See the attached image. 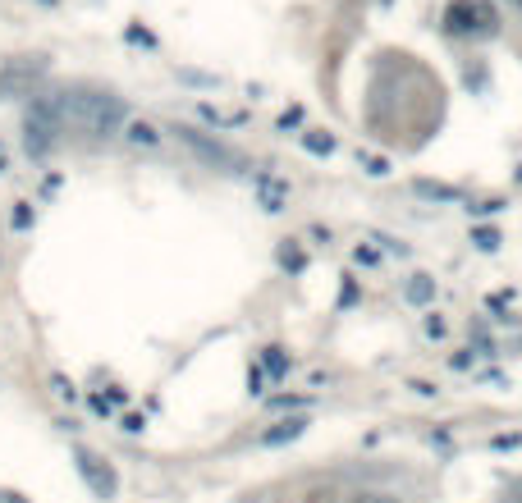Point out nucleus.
Returning a JSON list of instances; mask_svg holds the SVG:
<instances>
[{"label":"nucleus","instance_id":"1","mask_svg":"<svg viewBox=\"0 0 522 503\" xmlns=\"http://www.w3.org/2000/svg\"><path fill=\"white\" fill-rule=\"evenodd\" d=\"M55 106H60L65 129L87 133V138H110V133L124 129V101L110 97V92H87V87H74V92H60Z\"/></svg>","mask_w":522,"mask_h":503},{"label":"nucleus","instance_id":"2","mask_svg":"<svg viewBox=\"0 0 522 503\" xmlns=\"http://www.w3.org/2000/svg\"><path fill=\"white\" fill-rule=\"evenodd\" d=\"M60 138H65V119H60L55 97H33V106L23 110V147H28V156L33 161L51 156L60 147Z\"/></svg>","mask_w":522,"mask_h":503},{"label":"nucleus","instance_id":"3","mask_svg":"<svg viewBox=\"0 0 522 503\" xmlns=\"http://www.w3.org/2000/svg\"><path fill=\"white\" fill-rule=\"evenodd\" d=\"M445 28L454 37H490L495 28H500V14H495L490 0H449Z\"/></svg>","mask_w":522,"mask_h":503},{"label":"nucleus","instance_id":"4","mask_svg":"<svg viewBox=\"0 0 522 503\" xmlns=\"http://www.w3.org/2000/svg\"><path fill=\"white\" fill-rule=\"evenodd\" d=\"M179 133V142H184L193 156H202L207 165H220V170H239V156L229 147H220L216 138H207V133H197V129H174Z\"/></svg>","mask_w":522,"mask_h":503},{"label":"nucleus","instance_id":"5","mask_svg":"<svg viewBox=\"0 0 522 503\" xmlns=\"http://www.w3.org/2000/svg\"><path fill=\"white\" fill-rule=\"evenodd\" d=\"M74 458H78V471L87 476V485H92L101 499H110V494H115V471H110L106 462L97 458V453H87V449H78Z\"/></svg>","mask_w":522,"mask_h":503},{"label":"nucleus","instance_id":"6","mask_svg":"<svg viewBox=\"0 0 522 503\" xmlns=\"http://www.w3.org/2000/svg\"><path fill=\"white\" fill-rule=\"evenodd\" d=\"M124 138L133 142V147H161V133H156V124H147V119H133V124H124Z\"/></svg>","mask_w":522,"mask_h":503},{"label":"nucleus","instance_id":"7","mask_svg":"<svg viewBox=\"0 0 522 503\" xmlns=\"http://www.w3.org/2000/svg\"><path fill=\"white\" fill-rule=\"evenodd\" d=\"M344 503H399V494H390V490H353Z\"/></svg>","mask_w":522,"mask_h":503},{"label":"nucleus","instance_id":"8","mask_svg":"<svg viewBox=\"0 0 522 503\" xmlns=\"http://www.w3.org/2000/svg\"><path fill=\"white\" fill-rule=\"evenodd\" d=\"M257 183H261V202H266V211H280V202H284L280 183H271V179H257Z\"/></svg>","mask_w":522,"mask_h":503},{"label":"nucleus","instance_id":"9","mask_svg":"<svg viewBox=\"0 0 522 503\" xmlns=\"http://www.w3.org/2000/svg\"><path fill=\"white\" fill-rule=\"evenodd\" d=\"M303 435V421H280V430H271V435H261L266 444H284V439H294Z\"/></svg>","mask_w":522,"mask_h":503},{"label":"nucleus","instance_id":"10","mask_svg":"<svg viewBox=\"0 0 522 503\" xmlns=\"http://www.w3.org/2000/svg\"><path fill=\"white\" fill-rule=\"evenodd\" d=\"M33 225V211H28V202H19L14 206V229H28Z\"/></svg>","mask_w":522,"mask_h":503},{"label":"nucleus","instance_id":"11","mask_svg":"<svg viewBox=\"0 0 522 503\" xmlns=\"http://www.w3.org/2000/svg\"><path fill=\"white\" fill-rule=\"evenodd\" d=\"M51 389H55V394H60V398H69V403H74V385H69L65 375H55V380H51Z\"/></svg>","mask_w":522,"mask_h":503},{"label":"nucleus","instance_id":"12","mask_svg":"<svg viewBox=\"0 0 522 503\" xmlns=\"http://www.w3.org/2000/svg\"><path fill=\"white\" fill-rule=\"evenodd\" d=\"M10 170V151H5V142H0V174Z\"/></svg>","mask_w":522,"mask_h":503},{"label":"nucleus","instance_id":"13","mask_svg":"<svg viewBox=\"0 0 522 503\" xmlns=\"http://www.w3.org/2000/svg\"><path fill=\"white\" fill-rule=\"evenodd\" d=\"M509 5H518V10H522V0H509Z\"/></svg>","mask_w":522,"mask_h":503}]
</instances>
